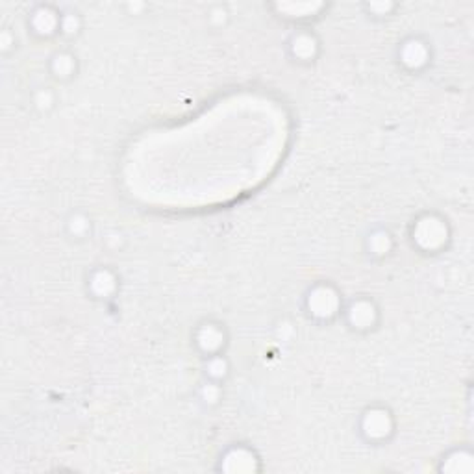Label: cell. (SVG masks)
Listing matches in <instances>:
<instances>
[{
	"mask_svg": "<svg viewBox=\"0 0 474 474\" xmlns=\"http://www.w3.org/2000/svg\"><path fill=\"white\" fill-rule=\"evenodd\" d=\"M59 59H61V67L59 69H54L56 78H67L72 72V56H67L63 52H59Z\"/></svg>",
	"mask_w": 474,
	"mask_h": 474,
	"instance_id": "6da1fadb",
	"label": "cell"
}]
</instances>
